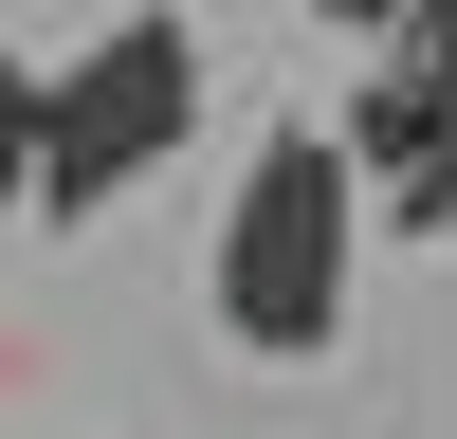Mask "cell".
<instances>
[{
    "mask_svg": "<svg viewBox=\"0 0 457 439\" xmlns=\"http://www.w3.org/2000/svg\"><path fill=\"white\" fill-rule=\"evenodd\" d=\"M37 146H55V73H37V55H0V220L37 202Z\"/></svg>",
    "mask_w": 457,
    "mask_h": 439,
    "instance_id": "obj_3",
    "label": "cell"
},
{
    "mask_svg": "<svg viewBox=\"0 0 457 439\" xmlns=\"http://www.w3.org/2000/svg\"><path fill=\"white\" fill-rule=\"evenodd\" d=\"M348 238H366V146L348 110H293V128H256L238 202H220V329H238L256 366H329L348 348Z\"/></svg>",
    "mask_w": 457,
    "mask_h": 439,
    "instance_id": "obj_1",
    "label": "cell"
},
{
    "mask_svg": "<svg viewBox=\"0 0 457 439\" xmlns=\"http://www.w3.org/2000/svg\"><path fill=\"white\" fill-rule=\"evenodd\" d=\"M202 128V37L165 19V0H129V19L92 37V55H55V146H37V220H110L165 146Z\"/></svg>",
    "mask_w": 457,
    "mask_h": 439,
    "instance_id": "obj_2",
    "label": "cell"
},
{
    "mask_svg": "<svg viewBox=\"0 0 457 439\" xmlns=\"http://www.w3.org/2000/svg\"><path fill=\"white\" fill-rule=\"evenodd\" d=\"M385 202H403V238H457V128H439V146H421V165H403V183H385Z\"/></svg>",
    "mask_w": 457,
    "mask_h": 439,
    "instance_id": "obj_4",
    "label": "cell"
},
{
    "mask_svg": "<svg viewBox=\"0 0 457 439\" xmlns=\"http://www.w3.org/2000/svg\"><path fill=\"white\" fill-rule=\"evenodd\" d=\"M312 19H366V37H403V0H312Z\"/></svg>",
    "mask_w": 457,
    "mask_h": 439,
    "instance_id": "obj_5",
    "label": "cell"
}]
</instances>
